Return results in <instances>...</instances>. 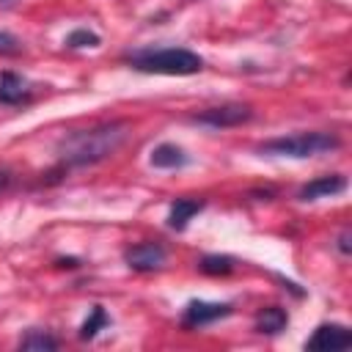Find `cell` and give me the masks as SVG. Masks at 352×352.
I'll use <instances>...</instances> for the list:
<instances>
[{
	"instance_id": "obj_4",
	"label": "cell",
	"mask_w": 352,
	"mask_h": 352,
	"mask_svg": "<svg viewBox=\"0 0 352 352\" xmlns=\"http://www.w3.org/2000/svg\"><path fill=\"white\" fill-rule=\"evenodd\" d=\"M253 118V110L248 104H217V107H206L201 113L192 116L195 124H204V126H212V129H223V126H239V124H248Z\"/></svg>"
},
{
	"instance_id": "obj_8",
	"label": "cell",
	"mask_w": 352,
	"mask_h": 352,
	"mask_svg": "<svg viewBox=\"0 0 352 352\" xmlns=\"http://www.w3.org/2000/svg\"><path fill=\"white\" fill-rule=\"evenodd\" d=\"M344 190H346V179H344L341 173H330V176H319V179L308 182V184L297 192V198H300V201H316V198L338 195V192H344Z\"/></svg>"
},
{
	"instance_id": "obj_10",
	"label": "cell",
	"mask_w": 352,
	"mask_h": 352,
	"mask_svg": "<svg viewBox=\"0 0 352 352\" xmlns=\"http://www.w3.org/2000/svg\"><path fill=\"white\" fill-rule=\"evenodd\" d=\"M289 324V314L280 305H267L256 314V330L264 336H278Z\"/></svg>"
},
{
	"instance_id": "obj_18",
	"label": "cell",
	"mask_w": 352,
	"mask_h": 352,
	"mask_svg": "<svg viewBox=\"0 0 352 352\" xmlns=\"http://www.w3.org/2000/svg\"><path fill=\"white\" fill-rule=\"evenodd\" d=\"M338 248H341V253H344V256L349 253V231H344V234L338 236Z\"/></svg>"
},
{
	"instance_id": "obj_6",
	"label": "cell",
	"mask_w": 352,
	"mask_h": 352,
	"mask_svg": "<svg viewBox=\"0 0 352 352\" xmlns=\"http://www.w3.org/2000/svg\"><path fill=\"white\" fill-rule=\"evenodd\" d=\"M124 261L129 264V270L135 272H151V270H160L162 261H165V248L160 242H140V245H132L126 253H124Z\"/></svg>"
},
{
	"instance_id": "obj_13",
	"label": "cell",
	"mask_w": 352,
	"mask_h": 352,
	"mask_svg": "<svg viewBox=\"0 0 352 352\" xmlns=\"http://www.w3.org/2000/svg\"><path fill=\"white\" fill-rule=\"evenodd\" d=\"M19 349H33V352H44V349H58V338L50 336L47 330H30L19 338Z\"/></svg>"
},
{
	"instance_id": "obj_14",
	"label": "cell",
	"mask_w": 352,
	"mask_h": 352,
	"mask_svg": "<svg viewBox=\"0 0 352 352\" xmlns=\"http://www.w3.org/2000/svg\"><path fill=\"white\" fill-rule=\"evenodd\" d=\"M198 267H201V272H206V275H228V272L236 267V261H234L231 256H204Z\"/></svg>"
},
{
	"instance_id": "obj_17",
	"label": "cell",
	"mask_w": 352,
	"mask_h": 352,
	"mask_svg": "<svg viewBox=\"0 0 352 352\" xmlns=\"http://www.w3.org/2000/svg\"><path fill=\"white\" fill-rule=\"evenodd\" d=\"M22 52V41L8 33V30H0V58H14Z\"/></svg>"
},
{
	"instance_id": "obj_12",
	"label": "cell",
	"mask_w": 352,
	"mask_h": 352,
	"mask_svg": "<svg viewBox=\"0 0 352 352\" xmlns=\"http://www.w3.org/2000/svg\"><path fill=\"white\" fill-rule=\"evenodd\" d=\"M184 162H187V154L173 143H160L151 151V165L154 168H182Z\"/></svg>"
},
{
	"instance_id": "obj_16",
	"label": "cell",
	"mask_w": 352,
	"mask_h": 352,
	"mask_svg": "<svg viewBox=\"0 0 352 352\" xmlns=\"http://www.w3.org/2000/svg\"><path fill=\"white\" fill-rule=\"evenodd\" d=\"M66 47H72V50L99 47V36H96V33H91V30H85V28H80V30H72V33L66 36Z\"/></svg>"
},
{
	"instance_id": "obj_9",
	"label": "cell",
	"mask_w": 352,
	"mask_h": 352,
	"mask_svg": "<svg viewBox=\"0 0 352 352\" xmlns=\"http://www.w3.org/2000/svg\"><path fill=\"white\" fill-rule=\"evenodd\" d=\"M201 209H204V201L201 198H176L170 204V212H168V226L176 228V231H182Z\"/></svg>"
},
{
	"instance_id": "obj_3",
	"label": "cell",
	"mask_w": 352,
	"mask_h": 352,
	"mask_svg": "<svg viewBox=\"0 0 352 352\" xmlns=\"http://www.w3.org/2000/svg\"><path fill=\"white\" fill-rule=\"evenodd\" d=\"M341 146V138L333 132H294L283 138H272L258 146L264 154H280V157H314L324 154Z\"/></svg>"
},
{
	"instance_id": "obj_19",
	"label": "cell",
	"mask_w": 352,
	"mask_h": 352,
	"mask_svg": "<svg viewBox=\"0 0 352 352\" xmlns=\"http://www.w3.org/2000/svg\"><path fill=\"white\" fill-rule=\"evenodd\" d=\"M11 184V173L8 170H0V190H6Z\"/></svg>"
},
{
	"instance_id": "obj_15",
	"label": "cell",
	"mask_w": 352,
	"mask_h": 352,
	"mask_svg": "<svg viewBox=\"0 0 352 352\" xmlns=\"http://www.w3.org/2000/svg\"><path fill=\"white\" fill-rule=\"evenodd\" d=\"M104 324H107V314H104L102 305H96V308L91 311V316L82 322V327H80V338H85V341L96 338V333H99Z\"/></svg>"
},
{
	"instance_id": "obj_5",
	"label": "cell",
	"mask_w": 352,
	"mask_h": 352,
	"mask_svg": "<svg viewBox=\"0 0 352 352\" xmlns=\"http://www.w3.org/2000/svg\"><path fill=\"white\" fill-rule=\"evenodd\" d=\"M228 314H231V305L228 302L192 300V302H187V308L182 314V324L184 327H204V324H212L217 319H226Z\"/></svg>"
},
{
	"instance_id": "obj_11",
	"label": "cell",
	"mask_w": 352,
	"mask_h": 352,
	"mask_svg": "<svg viewBox=\"0 0 352 352\" xmlns=\"http://www.w3.org/2000/svg\"><path fill=\"white\" fill-rule=\"evenodd\" d=\"M28 99V85L22 77H16L14 72H3L0 74V102L3 104H16Z\"/></svg>"
},
{
	"instance_id": "obj_1",
	"label": "cell",
	"mask_w": 352,
	"mask_h": 352,
	"mask_svg": "<svg viewBox=\"0 0 352 352\" xmlns=\"http://www.w3.org/2000/svg\"><path fill=\"white\" fill-rule=\"evenodd\" d=\"M129 138V124L126 121H107L96 124L88 129H74L58 143V157L66 168H82V165H96L116 154L124 140Z\"/></svg>"
},
{
	"instance_id": "obj_7",
	"label": "cell",
	"mask_w": 352,
	"mask_h": 352,
	"mask_svg": "<svg viewBox=\"0 0 352 352\" xmlns=\"http://www.w3.org/2000/svg\"><path fill=\"white\" fill-rule=\"evenodd\" d=\"M352 346V333L344 324H319L305 341V349H346Z\"/></svg>"
},
{
	"instance_id": "obj_20",
	"label": "cell",
	"mask_w": 352,
	"mask_h": 352,
	"mask_svg": "<svg viewBox=\"0 0 352 352\" xmlns=\"http://www.w3.org/2000/svg\"><path fill=\"white\" fill-rule=\"evenodd\" d=\"M11 3H16V0H0V6H11Z\"/></svg>"
},
{
	"instance_id": "obj_2",
	"label": "cell",
	"mask_w": 352,
	"mask_h": 352,
	"mask_svg": "<svg viewBox=\"0 0 352 352\" xmlns=\"http://www.w3.org/2000/svg\"><path fill=\"white\" fill-rule=\"evenodd\" d=\"M129 66L148 74H195L204 69L201 55L184 50V47H162V50H138L126 55Z\"/></svg>"
}]
</instances>
